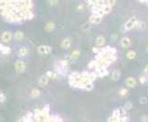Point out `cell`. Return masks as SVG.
I'll list each match as a JSON object with an SVG mask.
<instances>
[{"label": "cell", "instance_id": "6da1fadb", "mask_svg": "<svg viewBox=\"0 0 148 122\" xmlns=\"http://www.w3.org/2000/svg\"><path fill=\"white\" fill-rule=\"evenodd\" d=\"M85 2L87 3L88 8L91 9L93 8H96V7H101L105 3V0H85Z\"/></svg>", "mask_w": 148, "mask_h": 122}, {"label": "cell", "instance_id": "7a4b0ae2", "mask_svg": "<svg viewBox=\"0 0 148 122\" xmlns=\"http://www.w3.org/2000/svg\"><path fill=\"white\" fill-rule=\"evenodd\" d=\"M15 69H16L17 72H19V73H23L25 71V69H26V65H25L24 61L20 60V59L17 60L15 62Z\"/></svg>", "mask_w": 148, "mask_h": 122}, {"label": "cell", "instance_id": "3957f363", "mask_svg": "<svg viewBox=\"0 0 148 122\" xmlns=\"http://www.w3.org/2000/svg\"><path fill=\"white\" fill-rule=\"evenodd\" d=\"M137 20H137L136 18L130 19V20L125 23V25H124V29H125L126 31H131L133 28H135V25H136V22H137Z\"/></svg>", "mask_w": 148, "mask_h": 122}, {"label": "cell", "instance_id": "277c9868", "mask_svg": "<svg viewBox=\"0 0 148 122\" xmlns=\"http://www.w3.org/2000/svg\"><path fill=\"white\" fill-rule=\"evenodd\" d=\"M51 50H52V48L45 45H39L38 48H37V51H38V53L40 54V55H47V54L51 53Z\"/></svg>", "mask_w": 148, "mask_h": 122}, {"label": "cell", "instance_id": "5b68a950", "mask_svg": "<svg viewBox=\"0 0 148 122\" xmlns=\"http://www.w3.org/2000/svg\"><path fill=\"white\" fill-rule=\"evenodd\" d=\"M12 39V33H10L9 31H6L1 34V41L3 43H9Z\"/></svg>", "mask_w": 148, "mask_h": 122}, {"label": "cell", "instance_id": "8992f818", "mask_svg": "<svg viewBox=\"0 0 148 122\" xmlns=\"http://www.w3.org/2000/svg\"><path fill=\"white\" fill-rule=\"evenodd\" d=\"M94 72H96V76L100 78L108 75V70L106 69V68H96V69H94Z\"/></svg>", "mask_w": 148, "mask_h": 122}, {"label": "cell", "instance_id": "52a82bcc", "mask_svg": "<svg viewBox=\"0 0 148 122\" xmlns=\"http://www.w3.org/2000/svg\"><path fill=\"white\" fill-rule=\"evenodd\" d=\"M33 0H22L21 2V8L26 10L33 9Z\"/></svg>", "mask_w": 148, "mask_h": 122}, {"label": "cell", "instance_id": "ba28073f", "mask_svg": "<svg viewBox=\"0 0 148 122\" xmlns=\"http://www.w3.org/2000/svg\"><path fill=\"white\" fill-rule=\"evenodd\" d=\"M102 18H103V17L98 16V15L96 14H92L89 18V21L90 23H93V24H99L102 21Z\"/></svg>", "mask_w": 148, "mask_h": 122}, {"label": "cell", "instance_id": "9c48e42d", "mask_svg": "<svg viewBox=\"0 0 148 122\" xmlns=\"http://www.w3.org/2000/svg\"><path fill=\"white\" fill-rule=\"evenodd\" d=\"M48 82H49V78L47 77L46 75L42 76V77H40L38 80V84L41 87H45V86L48 84Z\"/></svg>", "mask_w": 148, "mask_h": 122}, {"label": "cell", "instance_id": "30bf717a", "mask_svg": "<svg viewBox=\"0 0 148 122\" xmlns=\"http://www.w3.org/2000/svg\"><path fill=\"white\" fill-rule=\"evenodd\" d=\"M71 44H72V41L69 38H66L61 42V47L63 49H69L71 46Z\"/></svg>", "mask_w": 148, "mask_h": 122}, {"label": "cell", "instance_id": "8fae6325", "mask_svg": "<svg viewBox=\"0 0 148 122\" xmlns=\"http://www.w3.org/2000/svg\"><path fill=\"white\" fill-rule=\"evenodd\" d=\"M131 40L128 37H123L121 39V42H120V45H121L122 48H129L131 46Z\"/></svg>", "mask_w": 148, "mask_h": 122}, {"label": "cell", "instance_id": "7c38bea8", "mask_svg": "<svg viewBox=\"0 0 148 122\" xmlns=\"http://www.w3.org/2000/svg\"><path fill=\"white\" fill-rule=\"evenodd\" d=\"M18 54H19V57H27V56L29 55V49L27 48V47H25V46L20 47V50H19Z\"/></svg>", "mask_w": 148, "mask_h": 122}, {"label": "cell", "instance_id": "4fadbf2b", "mask_svg": "<svg viewBox=\"0 0 148 122\" xmlns=\"http://www.w3.org/2000/svg\"><path fill=\"white\" fill-rule=\"evenodd\" d=\"M0 52L4 54V55H8L11 52V49H10L9 46H7L3 44H0Z\"/></svg>", "mask_w": 148, "mask_h": 122}, {"label": "cell", "instance_id": "5bb4252c", "mask_svg": "<svg viewBox=\"0 0 148 122\" xmlns=\"http://www.w3.org/2000/svg\"><path fill=\"white\" fill-rule=\"evenodd\" d=\"M101 9H102V11H103L104 15H106V14H109V13L112 11V7L109 6V5H108L106 3H105V4L101 7Z\"/></svg>", "mask_w": 148, "mask_h": 122}, {"label": "cell", "instance_id": "9a60e30c", "mask_svg": "<svg viewBox=\"0 0 148 122\" xmlns=\"http://www.w3.org/2000/svg\"><path fill=\"white\" fill-rule=\"evenodd\" d=\"M120 76H121V72L120 69H115L111 74V79L113 81H119L120 79Z\"/></svg>", "mask_w": 148, "mask_h": 122}, {"label": "cell", "instance_id": "2e32d148", "mask_svg": "<svg viewBox=\"0 0 148 122\" xmlns=\"http://www.w3.org/2000/svg\"><path fill=\"white\" fill-rule=\"evenodd\" d=\"M126 84H127V86L128 87H131V88H133V87H135L136 86V81H135V79L134 78H132V77H129L128 79L126 80Z\"/></svg>", "mask_w": 148, "mask_h": 122}, {"label": "cell", "instance_id": "e0dca14e", "mask_svg": "<svg viewBox=\"0 0 148 122\" xmlns=\"http://www.w3.org/2000/svg\"><path fill=\"white\" fill-rule=\"evenodd\" d=\"M105 43V38L104 36H98L96 40V44L97 46H102Z\"/></svg>", "mask_w": 148, "mask_h": 122}, {"label": "cell", "instance_id": "ac0fdd59", "mask_svg": "<svg viewBox=\"0 0 148 122\" xmlns=\"http://www.w3.org/2000/svg\"><path fill=\"white\" fill-rule=\"evenodd\" d=\"M14 38L16 39L17 41H20L24 38V33L21 31H17L16 33H14Z\"/></svg>", "mask_w": 148, "mask_h": 122}, {"label": "cell", "instance_id": "d6986e66", "mask_svg": "<svg viewBox=\"0 0 148 122\" xmlns=\"http://www.w3.org/2000/svg\"><path fill=\"white\" fill-rule=\"evenodd\" d=\"M56 28V25L54 22H47L46 24H45V31L46 32H52V31H54Z\"/></svg>", "mask_w": 148, "mask_h": 122}, {"label": "cell", "instance_id": "ffe728a7", "mask_svg": "<svg viewBox=\"0 0 148 122\" xmlns=\"http://www.w3.org/2000/svg\"><path fill=\"white\" fill-rule=\"evenodd\" d=\"M80 55H81V51H80L79 49H74V50L71 51L70 57L75 59V58H78V57H80Z\"/></svg>", "mask_w": 148, "mask_h": 122}, {"label": "cell", "instance_id": "44dd1931", "mask_svg": "<svg viewBox=\"0 0 148 122\" xmlns=\"http://www.w3.org/2000/svg\"><path fill=\"white\" fill-rule=\"evenodd\" d=\"M40 90L37 89V88H34V89L32 90V92H31V96L33 98H36L38 97L39 95H40Z\"/></svg>", "mask_w": 148, "mask_h": 122}, {"label": "cell", "instance_id": "7402d4cb", "mask_svg": "<svg viewBox=\"0 0 148 122\" xmlns=\"http://www.w3.org/2000/svg\"><path fill=\"white\" fill-rule=\"evenodd\" d=\"M145 27H146L145 22H144V21H139V20H137V22H136V25H135V28L141 29V30H144V29H145Z\"/></svg>", "mask_w": 148, "mask_h": 122}, {"label": "cell", "instance_id": "603a6c76", "mask_svg": "<svg viewBox=\"0 0 148 122\" xmlns=\"http://www.w3.org/2000/svg\"><path fill=\"white\" fill-rule=\"evenodd\" d=\"M45 75L47 76V77L49 78V79H56V77H57V71H52V70H49L46 72V74Z\"/></svg>", "mask_w": 148, "mask_h": 122}, {"label": "cell", "instance_id": "cb8c5ba5", "mask_svg": "<svg viewBox=\"0 0 148 122\" xmlns=\"http://www.w3.org/2000/svg\"><path fill=\"white\" fill-rule=\"evenodd\" d=\"M135 57H136V53L132 50L129 51L128 53H127V55H126V57H127L128 59H134Z\"/></svg>", "mask_w": 148, "mask_h": 122}, {"label": "cell", "instance_id": "d4e9b609", "mask_svg": "<svg viewBox=\"0 0 148 122\" xmlns=\"http://www.w3.org/2000/svg\"><path fill=\"white\" fill-rule=\"evenodd\" d=\"M17 0H0V5H12Z\"/></svg>", "mask_w": 148, "mask_h": 122}, {"label": "cell", "instance_id": "484cf974", "mask_svg": "<svg viewBox=\"0 0 148 122\" xmlns=\"http://www.w3.org/2000/svg\"><path fill=\"white\" fill-rule=\"evenodd\" d=\"M124 109H125V111H129V110H131L132 108V102H127L125 105H124Z\"/></svg>", "mask_w": 148, "mask_h": 122}, {"label": "cell", "instance_id": "4316f807", "mask_svg": "<svg viewBox=\"0 0 148 122\" xmlns=\"http://www.w3.org/2000/svg\"><path fill=\"white\" fill-rule=\"evenodd\" d=\"M119 118H120V117H115V116H113V115H112L110 118H108V121H109V122H118L119 121Z\"/></svg>", "mask_w": 148, "mask_h": 122}, {"label": "cell", "instance_id": "83f0119b", "mask_svg": "<svg viewBox=\"0 0 148 122\" xmlns=\"http://www.w3.org/2000/svg\"><path fill=\"white\" fill-rule=\"evenodd\" d=\"M119 93H120V94L121 96H125L126 94H127V93H128V90L126 89V88H121V89L120 90V92H119Z\"/></svg>", "mask_w": 148, "mask_h": 122}, {"label": "cell", "instance_id": "f1b7e54d", "mask_svg": "<svg viewBox=\"0 0 148 122\" xmlns=\"http://www.w3.org/2000/svg\"><path fill=\"white\" fill-rule=\"evenodd\" d=\"M139 81H140L141 84H144L146 82V77L144 75H142L139 77Z\"/></svg>", "mask_w": 148, "mask_h": 122}, {"label": "cell", "instance_id": "f546056e", "mask_svg": "<svg viewBox=\"0 0 148 122\" xmlns=\"http://www.w3.org/2000/svg\"><path fill=\"white\" fill-rule=\"evenodd\" d=\"M5 101H6V95L2 92H0V103H4Z\"/></svg>", "mask_w": 148, "mask_h": 122}, {"label": "cell", "instance_id": "4dcf8cb0", "mask_svg": "<svg viewBox=\"0 0 148 122\" xmlns=\"http://www.w3.org/2000/svg\"><path fill=\"white\" fill-rule=\"evenodd\" d=\"M105 2H106V4L111 7H114L116 5V0H105Z\"/></svg>", "mask_w": 148, "mask_h": 122}, {"label": "cell", "instance_id": "1f68e13d", "mask_svg": "<svg viewBox=\"0 0 148 122\" xmlns=\"http://www.w3.org/2000/svg\"><path fill=\"white\" fill-rule=\"evenodd\" d=\"M100 50H101V48H99V47H93V49H92V51H93L94 54H97L100 52Z\"/></svg>", "mask_w": 148, "mask_h": 122}, {"label": "cell", "instance_id": "d6a6232c", "mask_svg": "<svg viewBox=\"0 0 148 122\" xmlns=\"http://www.w3.org/2000/svg\"><path fill=\"white\" fill-rule=\"evenodd\" d=\"M140 103L141 104H146V103H147V99H146L145 97L140 98Z\"/></svg>", "mask_w": 148, "mask_h": 122}, {"label": "cell", "instance_id": "836d02e7", "mask_svg": "<svg viewBox=\"0 0 148 122\" xmlns=\"http://www.w3.org/2000/svg\"><path fill=\"white\" fill-rule=\"evenodd\" d=\"M57 3V0H49V4L51 5V6H54V5H56Z\"/></svg>", "mask_w": 148, "mask_h": 122}, {"label": "cell", "instance_id": "e575fe53", "mask_svg": "<svg viewBox=\"0 0 148 122\" xmlns=\"http://www.w3.org/2000/svg\"><path fill=\"white\" fill-rule=\"evenodd\" d=\"M77 9L79 10V11H82V10H83V6H82V5H79V6H78V8H77Z\"/></svg>", "mask_w": 148, "mask_h": 122}, {"label": "cell", "instance_id": "d590c367", "mask_svg": "<svg viewBox=\"0 0 148 122\" xmlns=\"http://www.w3.org/2000/svg\"><path fill=\"white\" fill-rule=\"evenodd\" d=\"M144 73L148 74V65H146L145 68H144Z\"/></svg>", "mask_w": 148, "mask_h": 122}, {"label": "cell", "instance_id": "8d00e7d4", "mask_svg": "<svg viewBox=\"0 0 148 122\" xmlns=\"http://www.w3.org/2000/svg\"><path fill=\"white\" fill-rule=\"evenodd\" d=\"M147 52H148V47H147Z\"/></svg>", "mask_w": 148, "mask_h": 122}]
</instances>
